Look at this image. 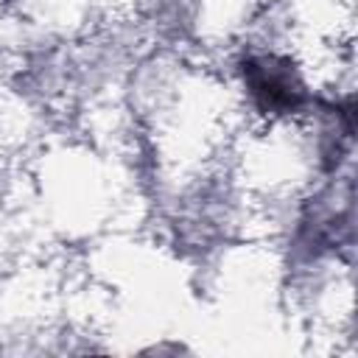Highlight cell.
<instances>
[{
  "label": "cell",
  "mask_w": 358,
  "mask_h": 358,
  "mask_svg": "<svg viewBox=\"0 0 358 358\" xmlns=\"http://www.w3.org/2000/svg\"><path fill=\"white\" fill-rule=\"evenodd\" d=\"M243 81L260 112L285 115L305 103V84L282 56H255L243 62Z\"/></svg>",
  "instance_id": "6da1fadb"
}]
</instances>
